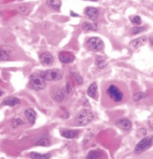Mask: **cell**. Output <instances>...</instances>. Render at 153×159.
<instances>
[{"mask_svg": "<svg viewBox=\"0 0 153 159\" xmlns=\"http://www.w3.org/2000/svg\"><path fill=\"white\" fill-rule=\"evenodd\" d=\"M71 76L73 77V79L76 80V82L78 84V85H81L82 83V78L81 77L80 75H78V73H76V72H72L71 74Z\"/></svg>", "mask_w": 153, "mask_h": 159, "instance_id": "cell-24", "label": "cell"}, {"mask_svg": "<svg viewBox=\"0 0 153 159\" xmlns=\"http://www.w3.org/2000/svg\"><path fill=\"white\" fill-rule=\"evenodd\" d=\"M60 134L67 139H76L79 136V132L77 130H71V129H61Z\"/></svg>", "mask_w": 153, "mask_h": 159, "instance_id": "cell-9", "label": "cell"}, {"mask_svg": "<svg viewBox=\"0 0 153 159\" xmlns=\"http://www.w3.org/2000/svg\"><path fill=\"white\" fill-rule=\"evenodd\" d=\"M59 59L62 64H71L75 59V56L71 52H60L59 53Z\"/></svg>", "mask_w": 153, "mask_h": 159, "instance_id": "cell-7", "label": "cell"}, {"mask_svg": "<svg viewBox=\"0 0 153 159\" xmlns=\"http://www.w3.org/2000/svg\"><path fill=\"white\" fill-rule=\"evenodd\" d=\"M47 4L51 9L55 10H59L61 6L60 0H47Z\"/></svg>", "mask_w": 153, "mask_h": 159, "instance_id": "cell-17", "label": "cell"}, {"mask_svg": "<svg viewBox=\"0 0 153 159\" xmlns=\"http://www.w3.org/2000/svg\"><path fill=\"white\" fill-rule=\"evenodd\" d=\"M2 94H3V91H1V90H0V96L2 95Z\"/></svg>", "mask_w": 153, "mask_h": 159, "instance_id": "cell-33", "label": "cell"}, {"mask_svg": "<svg viewBox=\"0 0 153 159\" xmlns=\"http://www.w3.org/2000/svg\"><path fill=\"white\" fill-rule=\"evenodd\" d=\"M97 89H98V87H97V84L94 82L92 83L89 86V87L88 88V91H87V93L88 95L92 99H94L96 97V93H97Z\"/></svg>", "mask_w": 153, "mask_h": 159, "instance_id": "cell-16", "label": "cell"}, {"mask_svg": "<svg viewBox=\"0 0 153 159\" xmlns=\"http://www.w3.org/2000/svg\"><path fill=\"white\" fill-rule=\"evenodd\" d=\"M18 11L20 12V14L22 15H27L28 12H29V8L26 5H21V6H19L18 7Z\"/></svg>", "mask_w": 153, "mask_h": 159, "instance_id": "cell-26", "label": "cell"}, {"mask_svg": "<svg viewBox=\"0 0 153 159\" xmlns=\"http://www.w3.org/2000/svg\"><path fill=\"white\" fill-rule=\"evenodd\" d=\"M30 157L34 159H48L50 158L51 154H49V153H47V154H40V153H37V152H31L30 153Z\"/></svg>", "mask_w": 153, "mask_h": 159, "instance_id": "cell-19", "label": "cell"}, {"mask_svg": "<svg viewBox=\"0 0 153 159\" xmlns=\"http://www.w3.org/2000/svg\"><path fill=\"white\" fill-rule=\"evenodd\" d=\"M106 94L115 103H120L123 99V92L118 86L111 84L106 88Z\"/></svg>", "mask_w": 153, "mask_h": 159, "instance_id": "cell-2", "label": "cell"}, {"mask_svg": "<svg viewBox=\"0 0 153 159\" xmlns=\"http://www.w3.org/2000/svg\"><path fill=\"white\" fill-rule=\"evenodd\" d=\"M25 115H26L30 123L34 124L36 118H37V113H36V111L32 108H27L25 111Z\"/></svg>", "mask_w": 153, "mask_h": 159, "instance_id": "cell-12", "label": "cell"}, {"mask_svg": "<svg viewBox=\"0 0 153 159\" xmlns=\"http://www.w3.org/2000/svg\"><path fill=\"white\" fill-rule=\"evenodd\" d=\"M86 46L92 52H100L104 48V42L100 38L92 37L86 41Z\"/></svg>", "mask_w": 153, "mask_h": 159, "instance_id": "cell-5", "label": "cell"}, {"mask_svg": "<svg viewBox=\"0 0 153 159\" xmlns=\"http://www.w3.org/2000/svg\"><path fill=\"white\" fill-rule=\"evenodd\" d=\"M20 103V101L19 99H17V98H15V97H8V98H6L3 101V103L2 104L3 105H8V106H16L17 104H19Z\"/></svg>", "mask_w": 153, "mask_h": 159, "instance_id": "cell-15", "label": "cell"}, {"mask_svg": "<svg viewBox=\"0 0 153 159\" xmlns=\"http://www.w3.org/2000/svg\"><path fill=\"white\" fill-rule=\"evenodd\" d=\"M130 21H131L132 23L138 25V24L141 23V18L139 16H132V17H130Z\"/></svg>", "mask_w": 153, "mask_h": 159, "instance_id": "cell-28", "label": "cell"}, {"mask_svg": "<svg viewBox=\"0 0 153 159\" xmlns=\"http://www.w3.org/2000/svg\"><path fill=\"white\" fill-rule=\"evenodd\" d=\"M66 90H67V93H71L72 91V87H71V84L70 81H67V86H66Z\"/></svg>", "mask_w": 153, "mask_h": 159, "instance_id": "cell-30", "label": "cell"}, {"mask_svg": "<svg viewBox=\"0 0 153 159\" xmlns=\"http://www.w3.org/2000/svg\"><path fill=\"white\" fill-rule=\"evenodd\" d=\"M41 75L43 76L45 80H49V81H56L60 80L63 78L62 70L57 69V68H52V69H48L46 71L42 72Z\"/></svg>", "mask_w": 153, "mask_h": 159, "instance_id": "cell-4", "label": "cell"}, {"mask_svg": "<svg viewBox=\"0 0 153 159\" xmlns=\"http://www.w3.org/2000/svg\"><path fill=\"white\" fill-rule=\"evenodd\" d=\"M90 1H98V0H90Z\"/></svg>", "mask_w": 153, "mask_h": 159, "instance_id": "cell-34", "label": "cell"}, {"mask_svg": "<svg viewBox=\"0 0 153 159\" xmlns=\"http://www.w3.org/2000/svg\"><path fill=\"white\" fill-rule=\"evenodd\" d=\"M150 43H151V45H153V37L150 38Z\"/></svg>", "mask_w": 153, "mask_h": 159, "instance_id": "cell-32", "label": "cell"}, {"mask_svg": "<svg viewBox=\"0 0 153 159\" xmlns=\"http://www.w3.org/2000/svg\"><path fill=\"white\" fill-rule=\"evenodd\" d=\"M153 145V136H147L142 139L139 143L136 145L134 151L135 153H141L143 151L149 149Z\"/></svg>", "mask_w": 153, "mask_h": 159, "instance_id": "cell-6", "label": "cell"}, {"mask_svg": "<svg viewBox=\"0 0 153 159\" xmlns=\"http://www.w3.org/2000/svg\"><path fill=\"white\" fill-rule=\"evenodd\" d=\"M145 97H146L144 92H142V91H140V92H136L134 95L133 96V101H139V100H141L143 99Z\"/></svg>", "mask_w": 153, "mask_h": 159, "instance_id": "cell-23", "label": "cell"}, {"mask_svg": "<svg viewBox=\"0 0 153 159\" xmlns=\"http://www.w3.org/2000/svg\"><path fill=\"white\" fill-rule=\"evenodd\" d=\"M71 16H75V17H78V16H79L78 15V14H75V13L73 11H71Z\"/></svg>", "mask_w": 153, "mask_h": 159, "instance_id": "cell-31", "label": "cell"}, {"mask_svg": "<svg viewBox=\"0 0 153 159\" xmlns=\"http://www.w3.org/2000/svg\"><path fill=\"white\" fill-rule=\"evenodd\" d=\"M146 41H147L146 37L143 36V37L138 38V39H135V40H133V41H131V42H130V46L132 48H133V49H137V48H139L140 46L144 45L146 43Z\"/></svg>", "mask_w": 153, "mask_h": 159, "instance_id": "cell-14", "label": "cell"}, {"mask_svg": "<svg viewBox=\"0 0 153 159\" xmlns=\"http://www.w3.org/2000/svg\"><path fill=\"white\" fill-rule=\"evenodd\" d=\"M85 14L92 20H97L99 16V10L94 7H87L85 9Z\"/></svg>", "mask_w": 153, "mask_h": 159, "instance_id": "cell-13", "label": "cell"}, {"mask_svg": "<svg viewBox=\"0 0 153 159\" xmlns=\"http://www.w3.org/2000/svg\"><path fill=\"white\" fill-rule=\"evenodd\" d=\"M24 122L20 118H17V119H14L12 122V126L13 127H17L20 126V125H23Z\"/></svg>", "mask_w": 153, "mask_h": 159, "instance_id": "cell-27", "label": "cell"}, {"mask_svg": "<svg viewBox=\"0 0 153 159\" xmlns=\"http://www.w3.org/2000/svg\"><path fill=\"white\" fill-rule=\"evenodd\" d=\"M94 119V114L89 110H82L75 118V123L78 126H84L90 123Z\"/></svg>", "mask_w": 153, "mask_h": 159, "instance_id": "cell-3", "label": "cell"}, {"mask_svg": "<svg viewBox=\"0 0 153 159\" xmlns=\"http://www.w3.org/2000/svg\"><path fill=\"white\" fill-rule=\"evenodd\" d=\"M145 27H136V28H133L131 29V34H138L140 33L145 31Z\"/></svg>", "mask_w": 153, "mask_h": 159, "instance_id": "cell-25", "label": "cell"}, {"mask_svg": "<svg viewBox=\"0 0 153 159\" xmlns=\"http://www.w3.org/2000/svg\"><path fill=\"white\" fill-rule=\"evenodd\" d=\"M29 87L35 91H41L46 87L45 80L41 74H32L29 77Z\"/></svg>", "mask_w": 153, "mask_h": 159, "instance_id": "cell-1", "label": "cell"}, {"mask_svg": "<svg viewBox=\"0 0 153 159\" xmlns=\"http://www.w3.org/2000/svg\"><path fill=\"white\" fill-rule=\"evenodd\" d=\"M82 30L84 31H95L97 30V25L94 23H89V22H83L82 25Z\"/></svg>", "mask_w": 153, "mask_h": 159, "instance_id": "cell-18", "label": "cell"}, {"mask_svg": "<svg viewBox=\"0 0 153 159\" xmlns=\"http://www.w3.org/2000/svg\"><path fill=\"white\" fill-rule=\"evenodd\" d=\"M39 61L41 64L44 65V66H48V65H51L54 63V57L49 52H43L40 55Z\"/></svg>", "mask_w": 153, "mask_h": 159, "instance_id": "cell-8", "label": "cell"}, {"mask_svg": "<svg viewBox=\"0 0 153 159\" xmlns=\"http://www.w3.org/2000/svg\"><path fill=\"white\" fill-rule=\"evenodd\" d=\"M100 157H101V154H100V152H99L97 151H90L87 156L88 159H98Z\"/></svg>", "mask_w": 153, "mask_h": 159, "instance_id": "cell-21", "label": "cell"}, {"mask_svg": "<svg viewBox=\"0 0 153 159\" xmlns=\"http://www.w3.org/2000/svg\"><path fill=\"white\" fill-rule=\"evenodd\" d=\"M7 60H9V55L7 54V52L0 50V61H7Z\"/></svg>", "mask_w": 153, "mask_h": 159, "instance_id": "cell-29", "label": "cell"}, {"mask_svg": "<svg viewBox=\"0 0 153 159\" xmlns=\"http://www.w3.org/2000/svg\"><path fill=\"white\" fill-rule=\"evenodd\" d=\"M67 98V90L63 87H59L55 93V99L56 102H62Z\"/></svg>", "mask_w": 153, "mask_h": 159, "instance_id": "cell-11", "label": "cell"}, {"mask_svg": "<svg viewBox=\"0 0 153 159\" xmlns=\"http://www.w3.org/2000/svg\"><path fill=\"white\" fill-rule=\"evenodd\" d=\"M49 145H50V142L46 137H43L39 139L35 144V145H41V146H49Z\"/></svg>", "mask_w": 153, "mask_h": 159, "instance_id": "cell-20", "label": "cell"}, {"mask_svg": "<svg viewBox=\"0 0 153 159\" xmlns=\"http://www.w3.org/2000/svg\"><path fill=\"white\" fill-rule=\"evenodd\" d=\"M95 64H96V66L100 68H104L106 66V61L104 60L103 57H97L96 62H95Z\"/></svg>", "mask_w": 153, "mask_h": 159, "instance_id": "cell-22", "label": "cell"}, {"mask_svg": "<svg viewBox=\"0 0 153 159\" xmlns=\"http://www.w3.org/2000/svg\"><path fill=\"white\" fill-rule=\"evenodd\" d=\"M116 126L122 129V130H129V129H130L131 126H132V123H131V122L129 119L122 118V119H119L117 121Z\"/></svg>", "mask_w": 153, "mask_h": 159, "instance_id": "cell-10", "label": "cell"}]
</instances>
